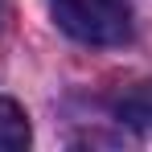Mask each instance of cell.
I'll return each mask as SVG.
<instances>
[{
    "instance_id": "4",
    "label": "cell",
    "mask_w": 152,
    "mask_h": 152,
    "mask_svg": "<svg viewBox=\"0 0 152 152\" xmlns=\"http://www.w3.org/2000/svg\"><path fill=\"white\" fill-rule=\"evenodd\" d=\"M0 17H4V0H0Z\"/></svg>"
},
{
    "instance_id": "1",
    "label": "cell",
    "mask_w": 152,
    "mask_h": 152,
    "mask_svg": "<svg viewBox=\"0 0 152 152\" xmlns=\"http://www.w3.org/2000/svg\"><path fill=\"white\" fill-rule=\"evenodd\" d=\"M50 12L58 29L82 45H124L132 37L127 0H50Z\"/></svg>"
},
{
    "instance_id": "2",
    "label": "cell",
    "mask_w": 152,
    "mask_h": 152,
    "mask_svg": "<svg viewBox=\"0 0 152 152\" xmlns=\"http://www.w3.org/2000/svg\"><path fill=\"white\" fill-rule=\"evenodd\" d=\"M115 119L136 127V132H144V136H152V78L127 86L124 95L115 99Z\"/></svg>"
},
{
    "instance_id": "3",
    "label": "cell",
    "mask_w": 152,
    "mask_h": 152,
    "mask_svg": "<svg viewBox=\"0 0 152 152\" xmlns=\"http://www.w3.org/2000/svg\"><path fill=\"white\" fill-rule=\"evenodd\" d=\"M29 140H33V127H29L25 107L0 95V152H21L29 148Z\"/></svg>"
}]
</instances>
